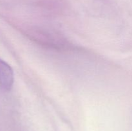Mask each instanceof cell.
Returning <instances> with one entry per match:
<instances>
[{
  "label": "cell",
  "mask_w": 132,
  "mask_h": 131,
  "mask_svg": "<svg viewBox=\"0 0 132 131\" xmlns=\"http://www.w3.org/2000/svg\"><path fill=\"white\" fill-rule=\"evenodd\" d=\"M14 74L12 68L9 64L0 59V87L6 91L12 87Z\"/></svg>",
  "instance_id": "cell-1"
}]
</instances>
